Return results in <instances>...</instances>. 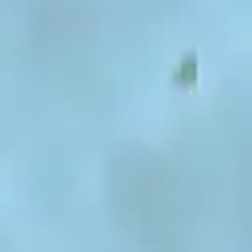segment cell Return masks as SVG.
<instances>
[{
	"instance_id": "obj_1",
	"label": "cell",
	"mask_w": 252,
	"mask_h": 252,
	"mask_svg": "<svg viewBox=\"0 0 252 252\" xmlns=\"http://www.w3.org/2000/svg\"><path fill=\"white\" fill-rule=\"evenodd\" d=\"M197 79V55H181V67H177V83H193Z\"/></svg>"
}]
</instances>
